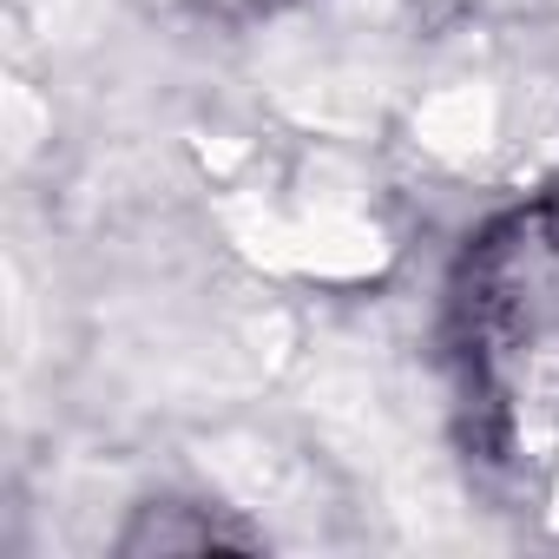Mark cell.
I'll return each mask as SVG.
<instances>
[{"instance_id": "obj_1", "label": "cell", "mask_w": 559, "mask_h": 559, "mask_svg": "<svg viewBox=\"0 0 559 559\" xmlns=\"http://www.w3.org/2000/svg\"><path fill=\"white\" fill-rule=\"evenodd\" d=\"M263 8H276V0H263Z\"/></svg>"}]
</instances>
